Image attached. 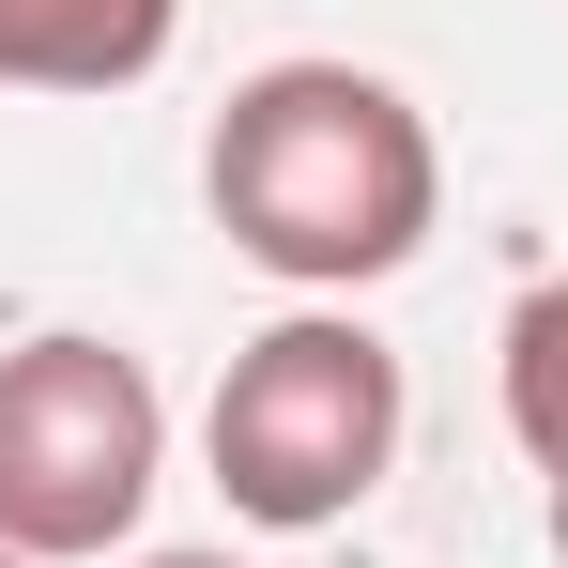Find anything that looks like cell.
<instances>
[{
    "label": "cell",
    "instance_id": "3957f363",
    "mask_svg": "<svg viewBox=\"0 0 568 568\" xmlns=\"http://www.w3.org/2000/svg\"><path fill=\"white\" fill-rule=\"evenodd\" d=\"M170 462V399L123 338H16L0 354V554L93 568L139 538Z\"/></svg>",
    "mask_w": 568,
    "mask_h": 568
},
{
    "label": "cell",
    "instance_id": "ba28073f",
    "mask_svg": "<svg viewBox=\"0 0 568 568\" xmlns=\"http://www.w3.org/2000/svg\"><path fill=\"white\" fill-rule=\"evenodd\" d=\"M0 568H31V554H0Z\"/></svg>",
    "mask_w": 568,
    "mask_h": 568
},
{
    "label": "cell",
    "instance_id": "8992f818",
    "mask_svg": "<svg viewBox=\"0 0 568 568\" xmlns=\"http://www.w3.org/2000/svg\"><path fill=\"white\" fill-rule=\"evenodd\" d=\"M123 568H246V554H123Z\"/></svg>",
    "mask_w": 568,
    "mask_h": 568
},
{
    "label": "cell",
    "instance_id": "5b68a950",
    "mask_svg": "<svg viewBox=\"0 0 568 568\" xmlns=\"http://www.w3.org/2000/svg\"><path fill=\"white\" fill-rule=\"evenodd\" d=\"M507 430H523V462L568 491V262L507 307Z\"/></svg>",
    "mask_w": 568,
    "mask_h": 568
},
{
    "label": "cell",
    "instance_id": "52a82bcc",
    "mask_svg": "<svg viewBox=\"0 0 568 568\" xmlns=\"http://www.w3.org/2000/svg\"><path fill=\"white\" fill-rule=\"evenodd\" d=\"M554 568H568V491H554Z\"/></svg>",
    "mask_w": 568,
    "mask_h": 568
},
{
    "label": "cell",
    "instance_id": "277c9868",
    "mask_svg": "<svg viewBox=\"0 0 568 568\" xmlns=\"http://www.w3.org/2000/svg\"><path fill=\"white\" fill-rule=\"evenodd\" d=\"M185 0H0V93H139Z\"/></svg>",
    "mask_w": 568,
    "mask_h": 568
},
{
    "label": "cell",
    "instance_id": "7a4b0ae2",
    "mask_svg": "<svg viewBox=\"0 0 568 568\" xmlns=\"http://www.w3.org/2000/svg\"><path fill=\"white\" fill-rule=\"evenodd\" d=\"M200 446H215L231 523L323 538V523H354L384 491V462H399V354H384L369 323H338V307H292V323H262V338L215 369Z\"/></svg>",
    "mask_w": 568,
    "mask_h": 568
},
{
    "label": "cell",
    "instance_id": "6da1fadb",
    "mask_svg": "<svg viewBox=\"0 0 568 568\" xmlns=\"http://www.w3.org/2000/svg\"><path fill=\"white\" fill-rule=\"evenodd\" d=\"M200 200L215 231L292 292H369L430 246L446 215V154L399 78L369 62H262L200 139Z\"/></svg>",
    "mask_w": 568,
    "mask_h": 568
}]
</instances>
